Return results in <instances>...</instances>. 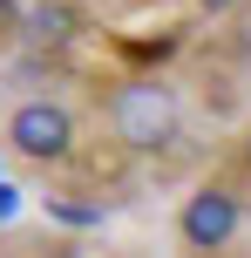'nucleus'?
I'll return each mask as SVG.
<instances>
[{
    "label": "nucleus",
    "mask_w": 251,
    "mask_h": 258,
    "mask_svg": "<svg viewBox=\"0 0 251 258\" xmlns=\"http://www.w3.org/2000/svg\"><path fill=\"white\" fill-rule=\"evenodd\" d=\"M109 129H116L122 150L136 156H156L177 143V129H184V95H177L170 75H129L116 95H109Z\"/></svg>",
    "instance_id": "f257e3e1"
},
{
    "label": "nucleus",
    "mask_w": 251,
    "mask_h": 258,
    "mask_svg": "<svg viewBox=\"0 0 251 258\" xmlns=\"http://www.w3.org/2000/svg\"><path fill=\"white\" fill-rule=\"evenodd\" d=\"M7 150L27 156V163H68L75 156V109L54 102V95H34L7 116Z\"/></svg>",
    "instance_id": "f03ea898"
},
{
    "label": "nucleus",
    "mask_w": 251,
    "mask_h": 258,
    "mask_svg": "<svg viewBox=\"0 0 251 258\" xmlns=\"http://www.w3.org/2000/svg\"><path fill=\"white\" fill-rule=\"evenodd\" d=\"M244 224V197L231 190V183H197V190L184 197V211H177V238H184L190 251H224L231 238H238Z\"/></svg>",
    "instance_id": "7ed1b4c3"
},
{
    "label": "nucleus",
    "mask_w": 251,
    "mask_h": 258,
    "mask_svg": "<svg viewBox=\"0 0 251 258\" xmlns=\"http://www.w3.org/2000/svg\"><path fill=\"white\" fill-rule=\"evenodd\" d=\"M68 27H75V14L68 7H34V21H27V41H41V48H61Z\"/></svg>",
    "instance_id": "20e7f679"
},
{
    "label": "nucleus",
    "mask_w": 251,
    "mask_h": 258,
    "mask_svg": "<svg viewBox=\"0 0 251 258\" xmlns=\"http://www.w3.org/2000/svg\"><path fill=\"white\" fill-rule=\"evenodd\" d=\"M48 211H54L61 224H102V211H95V204H61V197H48Z\"/></svg>",
    "instance_id": "39448f33"
},
{
    "label": "nucleus",
    "mask_w": 251,
    "mask_h": 258,
    "mask_svg": "<svg viewBox=\"0 0 251 258\" xmlns=\"http://www.w3.org/2000/svg\"><path fill=\"white\" fill-rule=\"evenodd\" d=\"M21 218V190H14V183H0V224H14Z\"/></svg>",
    "instance_id": "423d86ee"
},
{
    "label": "nucleus",
    "mask_w": 251,
    "mask_h": 258,
    "mask_svg": "<svg viewBox=\"0 0 251 258\" xmlns=\"http://www.w3.org/2000/svg\"><path fill=\"white\" fill-rule=\"evenodd\" d=\"M197 7H204V14H231L238 0H197Z\"/></svg>",
    "instance_id": "0eeeda50"
},
{
    "label": "nucleus",
    "mask_w": 251,
    "mask_h": 258,
    "mask_svg": "<svg viewBox=\"0 0 251 258\" xmlns=\"http://www.w3.org/2000/svg\"><path fill=\"white\" fill-rule=\"evenodd\" d=\"M7 21H14V0H0V27H7Z\"/></svg>",
    "instance_id": "6e6552de"
},
{
    "label": "nucleus",
    "mask_w": 251,
    "mask_h": 258,
    "mask_svg": "<svg viewBox=\"0 0 251 258\" xmlns=\"http://www.w3.org/2000/svg\"><path fill=\"white\" fill-rule=\"evenodd\" d=\"M244 177H251V136H244Z\"/></svg>",
    "instance_id": "1a4fd4ad"
}]
</instances>
